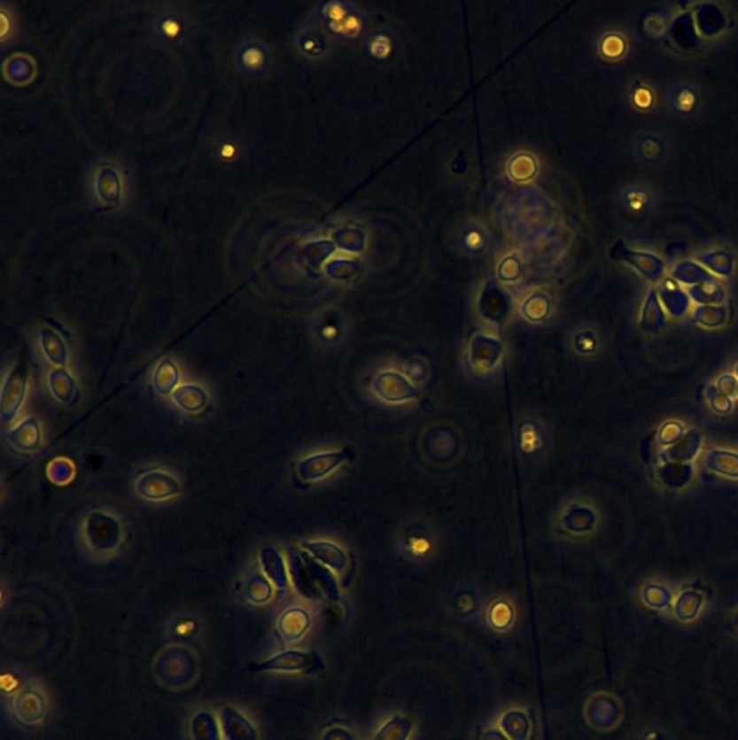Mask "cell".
<instances>
[{
  "label": "cell",
  "mask_w": 738,
  "mask_h": 740,
  "mask_svg": "<svg viewBox=\"0 0 738 740\" xmlns=\"http://www.w3.org/2000/svg\"><path fill=\"white\" fill-rule=\"evenodd\" d=\"M224 740H259L256 726L233 705H224L219 714Z\"/></svg>",
  "instance_id": "30bf717a"
},
{
  "label": "cell",
  "mask_w": 738,
  "mask_h": 740,
  "mask_svg": "<svg viewBox=\"0 0 738 740\" xmlns=\"http://www.w3.org/2000/svg\"><path fill=\"white\" fill-rule=\"evenodd\" d=\"M194 659L196 658L187 650L174 648L160 657L158 662V673L174 668L176 673L172 678L171 686H185L196 675L197 666Z\"/></svg>",
  "instance_id": "8fae6325"
},
{
  "label": "cell",
  "mask_w": 738,
  "mask_h": 740,
  "mask_svg": "<svg viewBox=\"0 0 738 740\" xmlns=\"http://www.w3.org/2000/svg\"><path fill=\"white\" fill-rule=\"evenodd\" d=\"M236 152H237V148H236L235 144H224V145L220 146V155L227 158V160L235 157Z\"/></svg>",
  "instance_id": "cb8c5ba5"
},
{
  "label": "cell",
  "mask_w": 738,
  "mask_h": 740,
  "mask_svg": "<svg viewBox=\"0 0 738 740\" xmlns=\"http://www.w3.org/2000/svg\"><path fill=\"white\" fill-rule=\"evenodd\" d=\"M246 596L251 604H265L272 599L274 588L265 577L258 574L251 580V583L247 584Z\"/></svg>",
  "instance_id": "7402d4cb"
},
{
  "label": "cell",
  "mask_w": 738,
  "mask_h": 740,
  "mask_svg": "<svg viewBox=\"0 0 738 740\" xmlns=\"http://www.w3.org/2000/svg\"><path fill=\"white\" fill-rule=\"evenodd\" d=\"M478 606H480L478 595L469 588L457 590L451 600V607L455 611V615L462 616V618L474 615L480 609Z\"/></svg>",
  "instance_id": "44dd1931"
},
{
  "label": "cell",
  "mask_w": 738,
  "mask_h": 740,
  "mask_svg": "<svg viewBox=\"0 0 738 740\" xmlns=\"http://www.w3.org/2000/svg\"><path fill=\"white\" fill-rule=\"evenodd\" d=\"M311 627L308 611L301 607L286 609L276 622V632L285 643H297L304 638Z\"/></svg>",
  "instance_id": "7c38bea8"
},
{
  "label": "cell",
  "mask_w": 738,
  "mask_h": 740,
  "mask_svg": "<svg viewBox=\"0 0 738 740\" xmlns=\"http://www.w3.org/2000/svg\"><path fill=\"white\" fill-rule=\"evenodd\" d=\"M153 32L160 43H176L184 40L191 29V18L176 4H162L153 16Z\"/></svg>",
  "instance_id": "277c9868"
},
{
  "label": "cell",
  "mask_w": 738,
  "mask_h": 740,
  "mask_svg": "<svg viewBox=\"0 0 738 740\" xmlns=\"http://www.w3.org/2000/svg\"><path fill=\"white\" fill-rule=\"evenodd\" d=\"M48 388L55 400L61 404L73 405L79 401V386L75 384L74 378L64 368L52 369L48 377Z\"/></svg>",
  "instance_id": "5bb4252c"
},
{
  "label": "cell",
  "mask_w": 738,
  "mask_h": 740,
  "mask_svg": "<svg viewBox=\"0 0 738 740\" xmlns=\"http://www.w3.org/2000/svg\"><path fill=\"white\" fill-rule=\"evenodd\" d=\"M322 662L314 652L288 650L251 666L252 673H315Z\"/></svg>",
  "instance_id": "7a4b0ae2"
},
{
  "label": "cell",
  "mask_w": 738,
  "mask_h": 740,
  "mask_svg": "<svg viewBox=\"0 0 738 740\" xmlns=\"http://www.w3.org/2000/svg\"><path fill=\"white\" fill-rule=\"evenodd\" d=\"M27 368L25 362H19L9 372L2 388V421L4 424L12 423L18 416L25 392H27Z\"/></svg>",
  "instance_id": "52a82bcc"
},
{
  "label": "cell",
  "mask_w": 738,
  "mask_h": 740,
  "mask_svg": "<svg viewBox=\"0 0 738 740\" xmlns=\"http://www.w3.org/2000/svg\"><path fill=\"white\" fill-rule=\"evenodd\" d=\"M135 490L146 501L159 502L180 495L181 485L172 474L153 469L137 476Z\"/></svg>",
  "instance_id": "8992f818"
},
{
  "label": "cell",
  "mask_w": 738,
  "mask_h": 740,
  "mask_svg": "<svg viewBox=\"0 0 738 740\" xmlns=\"http://www.w3.org/2000/svg\"><path fill=\"white\" fill-rule=\"evenodd\" d=\"M347 451L332 450L307 456L297 463V476L301 482H320L347 460Z\"/></svg>",
  "instance_id": "5b68a950"
},
{
  "label": "cell",
  "mask_w": 738,
  "mask_h": 740,
  "mask_svg": "<svg viewBox=\"0 0 738 740\" xmlns=\"http://www.w3.org/2000/svg\"><path fill=\"white\" fill-rule=\"evenodd\" d=\"M190 735L192 740H221L219 719L208 710H201L192 716Z\"/></svg>",
  "instance_id": "e0dca14e"
},
{
  "label": "cell",
  "mask_w": 738,
  "mask_h": 740,
  "mask_svg": "<svg viewBox=\"0 0 738 740\" xmlns=\"http://www.w3.org/2000/svg\"><path fill=\"white\" fill-rule=\"evenodd\" d=\"M178 382H180V369L175 362H172L171 359H162L153 372V389L159 395L167 396L169 393L172 395V392L178 388L176 386Z\"/></svg>",
  "instance_id": "d6986e66"
},
{
  "label": "cell",
  "mask_w": 738,
  "mask_h": 740,
  "mask_svg": "<svg viewBox=\"0 0 738 740\" xmlns=\"http://www.w3.org/2000/svg\"><path fill=\"white\" fill-rule=\"evenodd\" d=\"M516 448L524 458H538L548 450L549 437L540 421L524 418L516 430Z\"/></svg>",
  "instance_id": "9c48e42d"
},
{
  "label": "cell",
  "mask_w": 738,
  "mask_h": 740,
  "mask_svg": "<svg viewBox=\"0 0 738 740\" xmlns=\"http://www.w3.org/2000/svg\"><path fill=\"white\" fill-rule=\"evenodd\" d=\"M9 446L19 453H34L43 444V432L40 424L35 418H27L20 421L16 427L4 434Z\"/></svg>",
  "instance_id": "4fadbf2b"
},
{
  "label": "cell",
  "mask_w": 738,
  "mask_h": 740,
  "mask_svg": "<svg viewBox=\"0 0 738 740\" xmlns=\"http://www.w3.org/2000/svg\"><path fill=\"white\" fill-rule=\"evenodd\" d=\"M172 401L181 411L187 414H198L207 407L208 395L201 386L194 384L181 385L172 392Z\"/></svg>",
  "instance_id": "9a60e30c"
},
{
  "label": "cell",
  "mask_w": 738,
  "mask_h": 740,
  "mask_svg": "<svg viewBox=\"0 0 738 740\" xmlns=\"http://www.w3.org/2000/svg\"><path fill=\"white\" fill-rule=\"evenodd\" d=\"M515 618V606L506 597H497L488 604L487 622L493 629L499 632L508 631L513 627Z\"/></svg>",
  "instance_id": "ffe728a7"
},
{
  "label": "cell",
  "mask_w": 738,
  "mask_h": 740,
  "mask_svg": "<svg viewBox=\"0 0 738 740\" xmlns=\"http://www.w3.org/2000/svg\"><path fill=\"white\" fill-rule=\"evenodd\" d=\"M40 343L43 356L47 357L50 363L54 364L57 368L66 366V362H68V350H66V343L58 333H55L54 330L51 329L41 330Z\"/></svg>",
  "instance_id": "ac0fdd59"
},
{
  "label": "cell",
  "mask_w": 738,
  "mask_h": 740,
  "mask_svg": "<svg viewBox=\"0 0 738 740\" xmlns=\"http://www.w3.org/2000/svg\"><path fill=\"white\" fill-rule=\"evenodd\" d=\"M24 687V682H20V675L13 673V671H4V674H2V696H4V698H12Z\"/></svg>",
  "instance_id": "603a6c76"
},
{
  "label": "cell",
  "mask_w": 738,
  "mask_h": 740,
  "mask_svg": "<svg viewBox=\"0 0 738 740\" xmlns=\"http://www.w3.org/2000/svg\"><path fill=\"white\" fill-rule=\"evenodd\" d=\"M260 565L263 574L272 581L279 592H285L288 588V573L281 554L275 549H263L260 552Z\"/></svg>",
  "instance_id": "2e32d148"
},
{
  "label": "cell",
  "mask_w": 738,
  "mask_h": 740,
  "mask_svg": "<svg viewBox=\"0 0 738 740\" xmlns=\"http://www.w3.org/2000/svg\"><path fill=\"white\" fill-rule=\"evenodd\" d=\"M11 713L20 726L35 728L47 717V697L40 689L25 686L11 698Z\"/></svg>",
  "instance_id": "3957f363"
},
{
  "label": "cell",
  "mask_w": 738,
  "mask_h": 740,
  "mask_svg": "<svg viewBox=\"0 0 738 740\" xmlns=\"http://www.w3.org/2000/svg\"><path fill=\"white\" fill-rule=\"evenodd\" d=\"M396 551L410 565H425L439 552L441 540L434 526L421 519H408L396 531Z\"/></svg>",
  "instance_id": "6da1fadb"
},
{
  "label": "cell",
  "mask_w": 738,
  "mask_h": 740,
  "mask_svg": "<svg viewBox=\"0 0 738 740\" xmlns=\"http://www.w3.org/2000/svg\"><path fill=\"white\" fill-rule=\"evenodd\" d=\"M269 48L262 41H243L236 50V64L243 74L263 77L270 68Z\"/></svg>",
  "instance_id": "ba28073f"
}]
</instances>
